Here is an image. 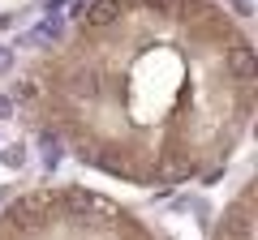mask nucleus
<instances>
[{"label": "nucleus", "instance_id": "nucleus-1", "mask_svg": "<svg viewBox=\"0 0 258 240\" xmlns=\"http://www.w3.org/2000/svg\"><path fill=\"white\" fill-rule=\"evenodd\" d=\"M43 214H47V202H43V197H22V202L9 206L5 227H9V231H35V227H43V223H47Z\"/></svg>", "mask_w": 258, "mask_h": 240}, {"label": "nucleus", "instance_id": "nucleus-2", "mask_svg": "<svg viewBox=\"0 0 258 240\" xmlns=\"http://www.w3.org/2000/svg\"><path fill=\"white\" fill-rule=\"evenodd\" d=\"M224 69H228V77H232V82H241V86L254 82V77H258V52L245 43V39H237V43L224 52Z\"/></svg>", "mask_w": 258, "mask_h": 240}, {"label": "nucleus", "instance_id": "nucleus-3", "mask_svg": "<svg viewBox=\"0 0 258 240\" xmlns=\"http://www.w3.org/2000/svg\"><path fill=\"white\" fill-rule=\"evenodd\" d=\"M120 18V0H91L86 5V13H82V26H112V22Z\"/></svg>", "mask_w": 258, "mask_h": 240}, {"label": "nucleus", "instance_id": "nucleus-4", "mask_svg": "<svg viewBox=\"0 0 258 240\" xmlns=\"http://www.w3.org/2000/svg\"><path fill=\"white\" fill-rule=\"evenodd\" d=\"M224 231H228V236H237V240H249V193L241 197L228 214H224Z\"/></svg>", "mask_w": 258, "mask_h": 240}, {"label": "nucleus", "instance_id": "nucleus-5", "mask_svg": "<svg viewBox=\"0 0 258 240\" xmlns=\"http://www.w3.org/2000/svg\"><path fill=\"white\" fill-rule=\"evenodd\" d=\"M60 35H64V18L60 13H47V22L35 30V35H26L22 43H52V39H60Z\"/></svg>", "mask_w": 258, "mask_h": 240}, {"label": "nucleus", "instance_id": "nucleus-6", "mask_svg": "<svg viewBox=\"0 0 258 240\" xmlns=\"http://www.w3.org/2000/svg\"><path fill=\"white\" fill-rule=\"evenodd\" d=\"M60 206H64V210H74V214H86L91 206H99V202H95L86 189H64V193H60Z\"/></svg>", "mask_w": 258, "mask_h": 240}, {"label": "nucleus", "instance_id": "nucleus-7", "mask_svg": "<svg viewBox=\"0 0 258 240\" xmlns=\"http://www.w3.org/2000/svg\"><path fill=\"white\" fill-rule=\"evenodd\" d=\"M39 146H43V167H47V172H52V167L60 163V155H64L60 138H56V133H47V129H43V138H39Z\"/></svg>", "mask_w": 258, "mask_h": 240}, {"label": "nucleus", "instance_id": "nucleus-8", "mask_svg": "<svg viewBox=\"0 0 258 240\" xmlns=\"http://www.w3.org/2000/svg\"><path fill=\"white\" fill-rule=\"evenodd\" d=\"M30 99H39V82H35V77L18 82V90H13V103H30Z\"/></svg>", "mask_w": 258, "mask_h": 240}, {"label": "nucleus", "instance_id": "nucleus-9", "mask_svg": "<svg viewBox=\"0 0 258 240\" xmlns=\"http://www.w3.org/2000/svg\"><path fill=\"white\" fill-rule=\"evenodd\" d=\"M0 163H5V167H22V163H26V146H9L5 155H0Z\"/></svg>", "mask_w": 258, "mask_h": 240}, {"label": "nucleus", "instance_id": "nucleus-10", "mask_svg": "<svg viewBox=\"0 0 258 240\" xmlns=\"http://www.w3.org/2000/svg\"><path fill=\"white\" fill-rule=\"evenodd\" d=\"M147 9H155V13H176L181 9V0H142Z\"/></svg>", "mask_w": 258, "mask_h": 240}, {"label": "nucleus", "instance_id": "nucleus-11", "mask_svg": "<svg viewBox=\"0 0 258 240\" xmlns=\"http://www.w3.org/2000/svg\"><path fill=\"white\" fill-rule=\"evenodd\" d=\"M5 73H13V52H9V47H0V77H5Z\"/></svg>", "mask_w": 258, "mask_h": 240}, {"label": "nucleus", "instance_id": "nucleus-12", "mask_svg": "<svg viewBox=\"0 0 258 240\" xmlns=\"http://www.w3.org/2000/svg\"><path fill=\"white\" fill-rule=\"evenodd\" d=\"M13 107H18V103H13L9 94H0V120H9V116H13Z\"/></svg>", "mask_w": 258, "mask_h": 240}, {"label": "nucleus", "instance_id": "nucleus-13", "mask_svg": "<svg viewBox=\"0 0 258 240\" xmlns=\"http://www.w3.org/2000/svg\"><path fill=\"white\" fill-rule=\"evenodd\" d=\"M232 9H237V13H249L254 5H249V0H232Z\"/></svg>", "mask_w": 258, "mask_h": 240}, {"label": "nucleus", "instance_id": "nucleus-14", "mask_svg": "<svg viewBox=\"0 0 258 240\" xmlns=\"http://www.w3.org/2000/svg\"><path fill=\"white\" fill-rule=\"evenodd\" d=\"M13 26V13H0V30H9Z\"/></svg>", "mask_w": 258, "mask_h": 240}, {"label": "nucleus", "instance_id": "nucleus-15", "mask_svg": "<svg viewBox=\"0 0 258 240\" xmlns=\"http://www.w3.org/2000/svg\"><path fill=\"white\" fill-rule=\"evenodd\" d=\"M0 202H5V197H0Z\"/></svg>", "mask_w": 258, "mask_h": 240}]
</instances>
